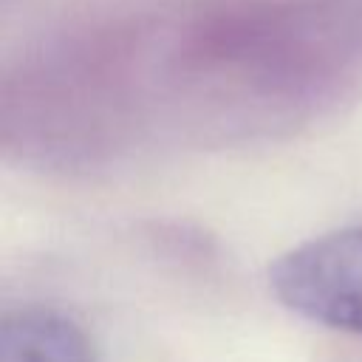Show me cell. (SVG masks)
<instances>
[{
	"label": "cell",
	"mask_w": 362,
	"mask_h": 362,
	"mask_svg": "<svg viewBox=\"0 0 362 362\" xmlns=\"http://www.w3.org/2000/svg\"><path fill=\"white\" fill-rule=\"evenodd\" d=\"M362 79V0H88L8 68L3 139L102 158L141 139H235Z\"/></svg>",
	"instance_id": "1"
},
{
	"label": "cell",
	"mask_w": 362,
	"mask_h": 362,
	"mask_svg": "<svg viewBox=\"0 0 362 362\" xmlns=\"http://www.w3.org/2000/svg\"><path fill=\"white\" fill-rule=\"evenodd\" d=\"M274 297L294 314L362 337V229L314 235L269 266Z\"/></svg>",
	"instance_id": "2"
},
{
	"label": "cell",
	"mask_w": 362,
	"mask_h": 362,
	"mask_svg": "<svg viewBox=\"0 0 362 362\" xmlns=\"http://www.w3.org/2000/svg\"><path fill=\"white\" fill-rule=\"evenodd\" d=\"M0 362H96L90 337L65 311L20 305L3 314Z\"/></svg>",
	"instance_id": "3"
}]
</instances>
